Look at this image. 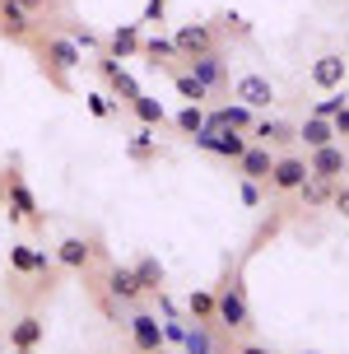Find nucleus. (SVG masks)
Wrapping results in <instances>:
<instances>
[{"label": "nucleus", "instance_id": "obj_12", "mask_svg": "<svg viewBox=\"0 0 349 354\" xmlns=\"http://www.w3.org/2000/svg\"><path fill=\"white\" fill-rule=\"evenodd\" d=\"M187 71L196 75V80H200V84L209 88V93H214V88H224V56L219 52H205V56H191V61H187Z\"/></svg>", "mask_w": 349, "mask_h": 354}, {"label": "nucleus", "instance_id": "obj_14", "mask_svg": "<svg viewBox=\"0 0 349 354\" xmlns=\"http://www.w3.org/2000/svg\"><path fill=\"white\" fill-rule=\"evenodd\" d=\"M298 196H303V205H308V210H321V205H331V196H335V182L331 177H303V182H298Z\"/></svg>", "mask_w": 349, "mask_h": 354}, {"label": "nucleus", "instance_id": "obj_27", "mask_svg": "<svg viewBox=\"0 0 349 354\" xmlns=\"http://www.w3.org/2000/svg\"><path fill=\"white\" fill-rule=\"evenodd\" d=\"M158 154V145L149 140V136H140V140H131V159H154Z\"/></svg>", "mask_w": 349, "mask_h": 354}, {"label": "nucleus", "instance_id": "obj_18", "mask_svg": "<svg viewBox=\"0 0 349 354\" xmlns=\"http://www.w3.org/2000/svg\"><path fill=\"white\" fill-rule=\"evenodd\" d=\"M107 52H112V61H126V56H135V52H140V28H135V24H122L117 33L107 37Z\"/></svg>", "mask_w": 349, "mask_h": 354}, {"label": "nucleus", "instance_id": "obj_9", "mask_svg": "<svg viewBox=\"0 0 349 354\" xmlns=\"http://www.w3.org/2000/svg\"><path fill=\"white\" fill-rule=\"evenodd\" d=\"M131 345H135V354H158L163 326H158L154 313H135V317H131Z\"/></svg>", "mask_w": 349, "mask_h": 354}, {"label": "nucleus", "instance_id": "obj_8", "mask_svg": "<svg viewBox=\"0 0 349 354\" xmlns=\"http://www.w3.org/2000/svg\"><path fill=\"white\" fill-rule=\"evenodd\" d=\"M42 336H47V322L37 317V313H23V317L10 326V350L15 354H33L37 345H42Z\"/></svg>", "mask_w": 349, "mask_h": 354}, {"label": "nucleus", "instance_id": "obj_15", "mask_svg": "<svg viewBox=\"0 0 349 354\" xmlns=\"http://www.w3.org/2000/svg\"><path fill=\"white\" fill-rule=\"evenodd\" d=\"M252 140L270 145V149H289V145L298 140V131L289 122H256V126H252Z\"/></svg>", "mask_w": 349, "mask_h": 354}, {"label": "nucleus", "instance_id": "obj_1", "mask_svg": "<svg viewBox=\"0 0 349 354\" xmlns=\"http://www.w3.org/2000/svg\"><path fill=\"white\" fill-rule=\"evenodd\" d=\"M214 322H219L224 331H247V326H252V308H247V294H243L238 280L224 284V289L214 294Z\"/></svg>", "mask_w": 349, "mask_h": 354}, {"label": "nucleus", "instance_id": "obj_20", "mask_svg": "<svg viewBox=\"0 0 349 354\" xmlns=\"http://www.w3.org/2000/svg\"><path fill=\"white\" fill-rule=\"evenodd\" d=\"M140 52L149 56L154 66H173V61H177V47H173V37H140Z\"/></svg>", "mask_w": 349, "mask_h": 354}, {"label": "nucleus", "instance_id": "obj_34", "mask_svg": "<svg viewBox=\"0 0 349 354\" xmlns=\"http://www.w3.org/2000/svg\"><path fill=\"white\" fill-rule=\"evenodd\" d=\"M238 354H270V350H261V345H238Z\"/></svg>", "mask_w": 349, "mask_h": 354}, {"label": "nucleus", "instance_id": "obj_23", "mask_svg": "<svg viewBox=\"0 0 349 354\" xmlns=\"http://www.w3.org/2000/svg\"><path fill=\"white\" fill-rule=\"evenodd\" d=\"M173 88L182 93V98H187V103H205V98H209V88L200 84L191 71H173Z\"/></svg>", "mask_w": 349, "mask_h": 354}, {"label": "nucleus", "instance_id": "obj_13", "mask_svg": "<svg viewBox=\"0 0 349 354\" xmlns=\"http://www.w3.org/2000/svg\"><path fill=\"white\" fill-rule=\"evenodd\" d=\"M0 33L10 37V42H23V37L33 33V15H23L15 0H0Z\"/></svg>", "mask_w": 349, "mask_h": 354}, {"label": "nucleus", "instance_id": "obj_17", "mask_svg": "<svg viewBox=\"0 0 349 354\" xmlns=\"http://www.w3.org/2000/svg\"><path fill=\"white\" fill-rule=\"evenodd\" d=\"M298 140L308 145V149H321V145H331L335 140V131H331V117H308V122L298 126Z\"/></svg>", "mask_w": 349, "mask_h": 354}, {"label": "nucleus", "instance_id": "obj_28", "mask_svg": "<svg viewBox=\"0 0 349 354\" xmlns=\"http://www.w3.org/2000/svg\"><path fill=\"white\" fill-rule=\"evenodd\" d=\"M331 131L349 140V103H345V107H335V112H331Z\"/></svg>", "mask_w": 349, "mask_h": 354}, {"label": "nucleus", "instance_id": "obj_16", "mask_svg": "<svg viewBox=\"0 0 349 354\" xmlns=\"http://www.w3.org/2000/svg\"><path fill=\"white\" fill-rule=\"evenodd\" d=\"M103 284H107V294H112V299H122V303H135L140 294H144L140 280H135V270H122V266H112Z\"/></svg>", "mask_w": 349, "mask_h": 354}, {"label": "nucleus", "instance_id": "obj_26", "mask_svg": "<svg viewBox=\"0 0 349 354\" xmlns=\"http://www.w3.org/2000/svg\"><path fill=\"white\" fill-rule=\"evenodd\" d=\"M187 308H191L196 322H214V294L209 289H196L191 299H187Z\"/></svg>", "mask_w": 349, "mask_h": 354}, {"label": "nucleus", "instance_id": "obj_31", "mask_svg": "<svg viewBox=\"0 0 349 354\" xmlns=\"http://www.w3.org/2000/svg\"><path fill=\"white\" fill-rule=\"evenodd\" d=\"M224 28H228V33H233V37H247V33H252V28H247V19H243V15H224Z\"/></svg>", "mask_w": 349, "mask_h": 354}, {"label": "nucleus", "instance_id": "obj_19", "mask_svg": "<svg viewBox=\"0 0 349 354\" xmlns=\"http://www.w3.org/2000/svg\"><path fill=\"white\" fill-rule=\"evenodd\" d=\"M131 112H135L144 126H163V122H168L163 103H158V98H149V93H135V98H131Z\"/></svg>", "mask_w": 349, "mask_h": 354}, {"label": "nucleus", "instance_id": "obj_10", "mask_svg": "<svg viewBox=\"0 0 349 354\" xmlns=\"http://www.w3.org/2000/svg\"><path fill=\"white\" fill-rule=\"evenodd\" d=\"M345 71H349L345 56H340V52H326V56H317V61H312L308 80H312L317 88H340V84H345Z\"/></svg>", "mask_w": 349, "mask_h": 354}, {"label": "nucleus", "instance_id": "obj_30", "mask_svg": "<svg viewBox=\"0 0 349 354\" xmlns=\"http://www.w3.org/2000/svg\"><path fill=\"white\" fill-rule=\"evenodd\" d=\"M187 354H209V336L205 331H191V336H187Z\"/></svg>", "mask_w": 349, "mask_h": 354}, {"label": "nucleus", "instance_id": "obj_6", "mask_svg": "<svg viewBox=\"0 0 349 354\" xmlns=\"http://www.w3.org/2000/svg\"><path fill=\"white\" fill-rule=\"evenodd\" d=\"M233 98L256 112V107H270V103H275V84H270L265 75H238V80H233Z\"/></svg>", "mask_w": 349, "mask_h": 354}, {"label": "nucleus", "instance_id": "obj_22", "mask_svg": "<svg viewBox=\"0 0 349 354\" xmlns=\"http://www.w3.org/2000/svg\"><path fill=\"white\" fill-rule=\"evenodd\" d=\"M135 280H140L144 294H149V289H163V261H158V257H140L135 261Z\"/></svg>", "mask_w": 349, "mask_h": 354}, {"label": "nucleus", "instance_id": "obj_11", "mask_svg": "<svg viewBox=\"0 0 349 354\" xmlns=\"http://www.w3.org/2000/svg\"><path fill=\"white\" fill-rule=\"evenodd\" d=\"M93 257H98V248L88 238H61L56 243V266H66V270H88Z\"/></svg>", "mask_w": 349, "mask_h": 354}, {"label": "nucleus", "instance_id": "obj_32", "mask_svg": "<svg viewBox=\"0 0 349 354\" xmlns=\"http://www.w3.org/2000/svg\"><path fill=\"white\" fill-rule=\"evenodd\" d=\"M15 5L23 15H47V10H52V0H15Z\"/></svg>", "mask_w": 349, "mask_h": 354}, {"label": "nucleus", "instance_id": "obj_25", "mask_svg": "<svg viewBox=\"0 0 349 354\" xmlns=\"http://www.w3.org/2000/svg\"><path fill=\"white\" fill-rule=\"evenodd\" d=\"M10 201H15V214H23V219H37L33 196H28V187H23L19 177H10Z\"/></svg>", "mask_w": 349, "mask_h": 354}, {"label": "nucleus", "instance_id": "obj_33", "mask_svg": "<svg viewBox=\"0 0 349 354\" xmlns=\"http://www.w3.org/2000/svg\"><path fill=\"white\" fill-rule=\"evenodd\" d=\"M88 107H93V117H107V103H103V93H93V98H88Z\"/></svg>", "mask_w": 349, "mask_h": 354}, {"label": "nucleus", "instance_id": "obj_2", "mask_svg": "<svg viewBox=\"0 0 349 354\" xmlns=\"http://www.w3.org/2000/svg\"><path fill=\"white\" fill-rule=\"evenodd\" d=\"M42 61H47V71L56 80H66L75 66H84V52H79L75 37H42Z\"/></svg>", "mask_w": 349, "mask_h": 354}, {"label": "nucleus", "instance_id": "obj_21", "mask_svg": "<svg viewBox=\"0 0 349 354\" xmlns=\"http://www.w3.org/2000/svg\"><path fill=\"white\" fill-rule=\"evenodd\" d=\"M10 266L19 275H33V270H47V252H33V248H10Z\"/></svg>", "mask_w": 349, "mask_h": 354}, {"label": "nucleus", "instance_id": "obj_24", "mask_svg": "<svg viewBox=\"0 0 349 354\" xmlns=\"http://www.w3.org/2000/svg\"><path fill=\"white\" fill-rule=\"evenodd\" d=\"M173 122H177V131H182V136H200V126H205V112H200V103H187V107H182V112L173 117Z\"/></svg>", "mask_w": 349, "mask_h": 354}, {"label": "nucleus", "instance_id": "obj_3", "mask_svg": "<svg viewBox=\"0 0 349 354\" xmlns=\"http://www.w3.org/2000/svg\"><path fill=\"white\" fill-rule=\"evenodd\" d=\"M308 173L312 177H331V182H340V177L349 173V149L340 140L321 145V149H308Z\"/></svg>", "mask_w": 349, "mask_h": 354}, {"label": "nucleus", "instance_id": "obj_29", "mask_svg": "<svg viewBox=\"0 0 349 354\" xmlns=\"http://www.w3.org/2000/svg\"><path fill=\"white\" fill-rule=\"evenodd\" d=\"M331 205L349 219V182H335V196H331Z\"/></svg>", "mask_w": 349, "mask_h": 354}, {"label": "nucleus", "instance_id": "obj_4", "mask_svg": "<svg viewBox=\"0 0 349 354\" xmlns=\"http://www.w3.org/2000/svg\"><path fill=\"white\" fill-rule=\"evenodd\" d=\"M308 177V159L303 154H275V163H270V192H279V196H289V192H298V182Z\"/></svg>", "mask_w": 349, "mask_h": 354}, {"label": "nucleus", "instance_id": "obj_5", "mask_svg": "<svg viewBox=\"0 0 349 354\" xmlns=\"http://www.w3.org/2000/svg\"><path fill=\"white\" fill-rule=\"evenodd\" d=\"M173 47H177V61L205 56V52H214V28L209 24H182L173 33Z\"/></svg>", "mask_w": 349, "mask_h": 354}, {"label": "nucleus", "instance_id": "obj_7", "mask_svg": "<svg viewBox=\"0 0 349 354\" xmlns=\"http://www.w3.org/2000/svg\"><path fill=\"white\" fill-rule=\"evenodd\" d=\"M233 163H238V173H243L247 182H265V177H270V163H275V149L261 145V140H247V149Z\"/></svg>", "mask_w": 349, "mask_h": 354}]
</instances>
